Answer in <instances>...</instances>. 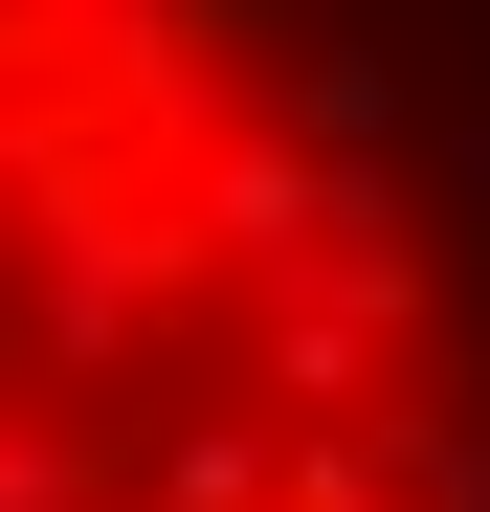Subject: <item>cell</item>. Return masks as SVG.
Wrapping results in <instances>:
<instances>
[{"mask_svg": "<svg viewBox=\"0 0 490 512\" xmlns=\"http://www.w3.org/2000/svg\"><path fill=\"white\" fill-rule=\"evenodd\" d=\"M379 446H401V490H424V512H490V423H379Z\"/></svg>", "mask_w": 490, "mask_h": 512, "instance_id": "obj_1", "label": "cell"}, {"mask_svg": "<svg viewBox=\"0 0 490 512\" xmlns=\"http://www.w3.org/2000/svg\"><path fill=\"white\" fill-rule=\"evenodd\" d=\"M0 512H90V446H45V423H0Z\"/></svg>", "mask_w": 490, "mask_h": 512, "instance_id": "obj_2", "label": "cell"}]
</instances>
